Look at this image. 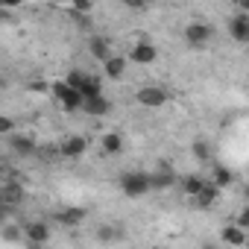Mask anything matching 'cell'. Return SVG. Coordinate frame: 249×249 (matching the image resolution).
I'll return each mask as SVG.
<instances>
[{
	"label": "cell",
	"mask_w": 249,
	"mask_h": 249,
	"mask_svg": "<svg viewBox=\"0 0 249 249\" xmlns=\"http://www.w3.org/2000/svg\"><path fill=\"white\" fill-rule=\"evenodd\" d=\"M103 68H106V76H108V79H120L123 73H126V59H120V56H108V59L103 62Z\"/></svg>",
	"instance_id": "4fadbf2b"
},
{
	"label": "cell",
	"mask_w": 249,
	"mask_h": 249,
	"mask_svg": "<svg viewBox=\"0 0 249 249\" xmlns=\"http://www.w3.org/2000/svg\"><path fill=\"white\" fill-rule=\"evenodd\" d=\"M53 94H56V100L62 103V108H65V111L85 108V94H82L79 88H73L68 79H65V82H53Z\"/></svg>",
	"instance_id": "6da1fadb"
},
{
	"label": "cell",
	"mask_w": 249,
	"mask_h": 249,
	"mask_svg": "<svg viewBox=\"0 0 249 249\" xmlns=\"http://www.w3.org/2000/svg\"><path fill=\"white\" fill-rule=\"evenodd\" d=\"M108 108H111V103H108L103 94H97V97H88V100H85V111H88L91 117H103V114H108Z\"/></svg>",
	"instance_id": "8fae6325"
},
{
	"label": "cell",
	"mask_w": 249,
	"mask_h": 249,
	"mask_svg": "<svg viewBox=\"0 0 249 249\" xmlns=\"http://www.w3.org/2000/svg\"><path fill=\"white\" fill-rule=\"evenodd\" d=\"M126 9H132V12H144L147 6H150V0H120Z\"/></svg>",
	"instance_id": "cb8c5ba5"
},
{
	"label": "cell",
	"mask_w": 249,
	"mask_h": 249,
	"mask_svg": "<svg viewBox=\"0 0 249 249\" xmlns=\"http://www.w3.org/2000/svg\"><path fill=\"white\" fill-rule=\"evenodd\" d=\"M79 91H82V94H85V100H88V97L103 94V85H100V79H97V76H91V73H88V76H85V82L79 85Z\"/></svg>",
	"instance_id": "ffe728a7"
},
{
	"label": "cell",
	"mask_w": 249,
	"mask_h": 249,
	"mask_svg": "<svg viewBox=\"0 0 249 249\" xmlns=\"http://www.w3.org/2000/svg\"><path fill=\"white\" fill-rule=\"evenodd\" d=\"M234 223H237V226H243V229H249V202H243V208L237 211Z\"/></svg>",
	"instance_id": "d4e9b609"
},
{
	"label": "cell",
	"mask_w": 249,
	"mask_h": 249,
	"mask_svg": "<svg viewBox=\"0 0 249 249\" xmlns=\"http://www.w3.org/2000/svg\"><path fill=\"white\" fill-rule=\"evenodd\" d=\"M194 199H196L199 208H211V205L220 199V185H217V182H205V188H202Z\"/></svg>",
	"instance_id": "30bf717a"
},
{
	"label": "cell",
	"mask_w": 249,
	"mask_h": 249,
	"mask_svg": "<svg viewBox=\"0 0 249 249\" xmlns=\"http://www.w3.org/2000/svg\"><path fill=\"white\" fill-rule=\"evenodd\" d=\"M211 182H217L220 188H229V185L234 182V176H231V170H229V167H223V164H217V167L211 170Z\"/></svg>",
	"instance_id": "d6986e66"
},
{
	"label": "cell",
	"mask_w": 249,
	"mask_h": 249,
	"mask_svg": "<svg viewBox=\"0 0 249 249\" xmlns=\"http://www.w3.org/2000/svg\"><path fill=\"white\" fill-rule=\"evenodd\" d=\"M82 220H85V208H62L56 214V223L62 226H79Z\"/></svg>",
	"instance_id": "7c38bea8"
},
{
	"label": "cell",
	"mask_w": 249,
	"mask_h": 249,
	"mask_svg": "<svg viewBox=\"0 0 249 249\" xmlns=\"http://www.w3.org/2000/svg\"><path fill=\"white\" fill-rule=\"evenodd\" d=\"M21 3H24V0H0V6H3V9H15Z\"/></svg>",
	"instance_id": "f1b7e54d"
},
{
	"label": "cell",
	"mask_w": 249,
	"mask_h": 249,
	"mask_svg": "<svg viewBox=\"0 0 249 249\" xmlns=\"http://www.w3.org/2000/svg\"><path fill=\"white\" fill-rule=\"evenodd\" d=\"M246 246H249V240H246Z\"/></svg>",
	"instance_id": "1f68e13d"
},
{
	"label": "cell",
	"mask_w": 249,
	"mask_h": 249,
	"mask_svg": "<svg viewBox=\"0 0 249 249\" xmlns=\"http://www.w3.org/2000/svg\"><path fill=\"white\" fill-rule=\"evenodd\" d=\"M97 237L106 240V243H108V240H120V237H123V229H117V226H100V229H97Z\"/></svg>",
	"instance_id": "7402d4cb"
},
{
	"label": "cell",
	"mask_w": 249,
	"mask_h": 249,
	"mask_svg": "<svg viewBox=\"0 0 249 249\" xmlns=\"http://www.w3.org/2000/svg\"><path fill=\"white\" fill-rule=\"evenodd\" d=\"M211 38H214V27L211 24L196 21V24H188L185 27V41L191 47H205V44H211Z\"/></svg>",
	"instance_id": "277c9868"
},
{
	"label": "cell",
	"mask_w": 249,
	"mask_h": 249,
	"mask_svg": "<svg viewBox=\"0 0 249 249\" xmlns=\"http://www.w3.org/2000/svg\"><path fill=\"white\" fill-rule=\"evenodd\" d=\"M120 150H123V138H120L117 132L103 135V153H106V156H120Z\"/></svg>",
	"instance_id": "2e32d148"
},
{
	"label": "cell",
	"mask_w": 249,
	"mask_h": 249,
	"mask_svg": "<svg viewBox=\"0 0 249 249\" xmlns=\"http://www.w3.org/2000/svg\"><path fill=\"white\" fill-rule=\"evenodd\" d=\"M220 240L223 243H229V246H246V240H249V229H243V226H223V231H220Z\"/></svg>",
	"instance_id": "ba28073f"
},
{
	"label": "cell",
	"mask_w": 249,
	"mask_h": 249,
	"mask_svg": "<svg viewBox=\"0 0 249 249\" xmlns=\"http://www.w3.org/2000/svg\"><path fill=\"white\" fill-rule=\"evenodd\" d=\"M243 202H249V185H243Z\"/></svg>",
	"instance_id": "4dcf8cb0"
},
{
	"label": "cell",
	"mask_w": 249,
	"mask_h": 249,
	"mask_svg": "<svg viewBox=\"0 0 249 249\" xmlns=\"http://www.w3.org/2000/svg\"><path fill=\"white\" fill-rule=\"evenodd\" d=\"M156 59H159L156 44H150V41H147V36H141V41L132 47V62H138V65H153Z\"/></svg>",
	"instance_id": "8992f818"
},
{
	"label": "cell",
	"mask_w": 249,
	"mask_h": 249,
	"mask_svg": "<svg viewBox=\"0 0 249 249\" xmlns=\"http://www.w3.org/2000/svg\"><path fill=\"white\" fill-rule=\"evenodd\" d=\"M205 182H208V179H202V176L191 173V176H185V179H182V191H185L188 196H196V194L205 188Z\"/></svg>",
	"instance_id": "ac0fdd59"
},
{
	"label": "cell",
	"mask_w": 249,
	"mask_h": 249,
	"mask_svg": "<svg viewBox=\"0 0 249 249\" xmlns=\"http://www.w3.org/2000/svg\"><path fill=\"white\" fill-rule=\"evenodd\" d=\"M85 150H88V141H85V138H79V135H71V138H65V141H62L59 156H65V159H82V156H85Z\"/></svg>",
	"instance_id": "52a82bcc"
},
{
	"label": "cell",
	"mask_w": 249,
	"mask_h": 249,
	"mask_svg": "<svg viewBox=\"0 0 249 249\" xmlns=\"http://www.w3.org/2000/svg\"><path fill=\"white\" fill-rule=\"evenodd\" d=\"M150 182H153V191H161V188H173L176 176L170 170H159V173H150Z\"/></svg>",
	"instance_id": "e0dca14e"
},
{
	"label": "cell",
	"mask_w": 249,
	"mask_h": 249,
	"mask_svg": "<svg viewBox=\"0 0 249 249\" xmlns=\"http://www.w3.org/2000/svg\"><path fill=\"white\" fill-rule=\"evenodd\" d=\"M12 117H0V132H6V135H12Z\"/></svg>",
	"instance_id": "83f0119b"
},
{
	"label": "cell",
	"mask_w": 249,
	"mask_h": 249,
	"mask_svg": "<svg viewBox=\"0 0 249 249\" xmlns=\"http://www.w3.org/2000/svg\"><path fill=\"white\" fill-rule=\"evenodd\" d=\"M9 144H12V150H15L18 156H33V153H36V144H33V138H27V135H12Z\"/></svg>",
	"instance_id": "9a60e30c"
},
{
	"label": "cell",
	"mask_w": 249,
	"mask_h": 249,
	"mask_svg": "<svg viewBox=\"0 0 249 249\" xmlns=\"http://www.w3.org/2000/svg\"><path fill=\"white\" fill-rule=\"evenodd\" d=\"M24 237H27L30 246H44L50 240V226L41 223V220H33V223L24 226Z\"/></svg>",
	"instance_id": "5b68a950"
},
{
	"label": "cell",
	"mask_w": 249,
	"mask_h": 249,
	"mask_svg": "<svg viewBox=\"0 0 249 249\" xmlns=\"http://www.w3.org/2000/svg\"><path fill=\"white\" fill-rule=\"evenodd\" d=\"M91 6H94L91 0H73V12H82V15H85V12H88Z\"/></svg>",
	"instance_id": "4316f807"
},
{
	"label": "cell",
	"mask_w": 249,
	"mask_h": 249,
	"mask_svg": "<svg viewBox=\"0 0 249 249\" xmlns=\"http://www.w3.org/2000/svg\"><path fill=\"white\" fill-rule=\"evenodd\" d=\"M120 191L126 194V196H132V199L150 194V191H153L150 173H123V176H120Z\"/></svg>",
	"instance_id": "7a4b0ae2"
},
{
	"label": "cell",
	"mask_w": 249,
	"mask_h": 249,
	"mask_svg": "<svg viewBox=\"0 0 249 249\" xmlns=\"http://www.w3.org/2000/svg\"><path fill=\"white\" fill-rule=\"evenodd\" d=\"M234 6H237L240 12H249V0H234Z\"/></svg>",
	"instance_id": "f546056e"
},
{
	"label": "cell",
	"mask_w": 249,
	"mask_h": 249,
	"mask_svg": "<svg viewBox=\"0 0 249 249\" xmlns=\"http://www.w3.org/2000/svg\"><path fill=\"white\" fill-rule=\"evenodd\" d=\"M194 159H199V161H208V159H211L208 141H194Z\"/></svg>",
	"instance_id": "603a6c76"
},
{
	"label": "cell",
	"mask_w": 249,
	"mask_h": 249,
	"mask_svg": "<svg viewBox=\"0 0 249 249\" xmlns=\"http://www.w3.org/2000/svg\"><path fill=\"white\" fill-rule=\"evenodd\" d=\"M88 50H91V56L97 59V62H106L111 53H108V41L103 38V36H94L91 41H88Z\"/></svg>",
	"instance_id": "5bb4252c"
},
{
	"label": "cell",
	"mask_w": 249,
	"mask_h": 249,
	"mask_svg": "<svg viewBox=\"0 0 249 249\" xmlns=\"http://www.w3.org/2000/svg\"><path fill=\"white\" fill-rule=\"evenodd\" d=\"M85 76H88V73H82V71H71V73H68V82H71L73 88H79V85L85 82Z\"/></svg>",
	"instance_id": "484cf974"
},
{
	"label": "cell",
	"mask_w": 249,
	"mask_h": 249,
	"mask_svg": "<svg viewBox=\"0 0 249 249\" xmlns=\"http://www.w3.org/2000/svg\"><path fill=\"white\" fill-rule=\"evenodd\" d=\"M135 100H138L144 108H161V106L170 103V91L161 88V85H144V88H138Z\"/></svg>",
	"instance_id": "3957f363"
},
{
	"label": "cell",
	"mask_w": 249,
	"mask_h": 249,
	"mask_svg": "<svg viewBox=\"0 0 249 249\" xmlns=\"http://www.w3.org/2000/svg\"><path fill=\"white\" fill-rule=\"evenodd\" d=\"M229 36L240 44H249V15H234L229 21Z\"/></svg>",
	"instance_id": "9c48e42d"
},
{
	"label": "cell",
	"mask_w": 249,
	"mask_h": 249,
	"mask_svg": "<svg viewBox=\"0 0 249 249\" xmlns=\"http://www.w3.org/2000/svg\"><path fill=\"white\" fill-rule=\"evenodd\" d=\"M21 196H24V191H21L18 185H6V188H3V194H0V199H3L6 205H18V202H21Z\"/></svg>",
	"instance_id": "44dd1931"
}]
</instances>
